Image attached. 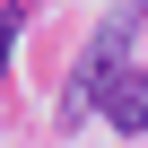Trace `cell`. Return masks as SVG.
Wrapping results in <instances>:
<instances>
[{
	"instance_id": "cell-1",
	"label": "cell",
	"mask_w": 148,
	"mask_h": 148,
	"mask_svg": "<svg viewBox=\"0 0 148 148\" xmlns=\"http://www.w3.org/2000/svg\"><path fill=\"white\" fill-rule=\"evenodd\" d=\"M131 35H139V0H122V9L96 26V44L79 52V70H70V87H61V122H87V113L105 105V87L122 79V52H131Z\"/></svg>"
},
{
	"instance_id": "cell-2",
	"label": "cell",
	"mask_w": 148,
	"mask_h": 148,
	"mask_svg": "<svg viewBox=\"0 0 148 148\" xmlns=\"http://www.w3.org/2000/svg\"><path fill=\"white\" fill-rule=\"evenodd\" d=\"M113 131H148V70H122V79L105 87V105H96Z\"/></svg>"
},
{
	"instance_id": "cell-3",
	"label": "cell",
	"mask_w": 148,
	"mask_h": 148,
	"mask_svg": "<svg viewBox=\"0 0 148 148\" xmlns=\"http://www.w3.org/2000/svg\"><path fill=\"white\" fill-rule=\"evenodd\" d=\"M9 52H18V0L0 9V70H9Z\"/></svg>"
}]
</instances>
